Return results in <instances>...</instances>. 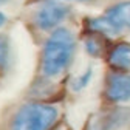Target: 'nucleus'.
<instances>
[{
  "label": "nucleus",
  "mask_w": 130,
  "mask_h": 130,
  "mask_svg": "<svg viewBox=\"0 0 130 130\" xmlns=\"http://www.w3.org/2000/svg\"><path fill=\"white\" fill-rule=\"evenodd\" d=\"M91 77H93V68L88 67L84 73H80L79 76H76V77L73 79V82H71V90H73L74 93H77V91H80V90H84V88L90 84Z\"/></svg>",
  "instance_id": "obj_11"
},
{
  "label": "nucleus",
  "mask_w": 130,
  "mask_h": 130,
  "mask_svg": "<svg viewBox=\"0 0 130 130\" xmlns=\"http://www.w3.org/2000/svg\"><path fill=\"white\" fill-rule=\"evenodd\" d=\"M76 50V39L68 28H56L43 43L40 70L46 77H57L70 67Z\"/></svg>",
  "instance_id": "obj_1"
},
{
  "label": "nucleus",
  "mask_w": 130,
  "mask_h": 130,
  "mask_svg": "<svg viewBox=\"0 0 130 130\" xmlns=\"http://www.w3.org/2000/svg\"><path fill=\"white\" fill-rule=\"evenodd\" d=\"M84 46H85V51L91 56V57H101L102 51H104V45L102 40L96 36H88L84 40Z\"/></svg>",
  "instance_id": "obj_10"
},
{
  "label": "nucleus",
  "mask_w": 130,
  "mask_h": 130,
  "mask_svg": "<svg viewBox=\"0 0 130 130\" xmlns=\"http://www.w3.org/2000/svg\"><path fill=\"white\" fill-rule=\"evenodd\" d=\"M107 62L115 71H130V43H116L108 51Z\"/></svg>",
  "instance_id": "obj_7"
},
{
  "label": "nucleus",
  "mask_w": 130,
  "mask_h": 130,
  "mask_svg": "<svg viewBox=\"0 0 130 130\" xmlns=\"http://www.w3.org/2000/svg\"><path fill=\"white\" fill-rule=\"evenodd\" d=\"M6 20H8V17H6V14H5V12H2V11H0V28H2V26H5V25H6Z\"/></svg>",
  "instance_id": "obj_12"
},
{
  "label": "nucleus",
  "mask_w": 130,
  "mask_h": 130,
  "mask_svg": "<svg viewBox=\"0 0 130 130\" xmlns=\"http://www.w3.org/2000/svg\"><path fill=\"white\" fill-rule=\"evenodd\" d=\"M12 65V46L8 36L0 34V71H8Z\"/></svg>",
  "instance_id": "obj_9"
},
{
  "label": "nucleus",
  "mask_w": 130,
  "mask_h": 130,
  "mask_svg": "<svg viewBox=\"0 0 130 130\" xmlns=\"http://www.w3.org/2000/svg\"><path fill=\"white\" fill-rule=\"evenodd\" d=\"M71 14V8L59 0H46L36 11L34 23L42 31L56 29L63 20H67Z\"/></svg>",
  "instance_id": "obj_3"
},
{
  "label": "nucleus",
  "mask_w": 130,
  "mask_h": 130,
  "mask_svg": "<svg viewBox=\"0 0 130 130\" xmlns=\"http://www.w3.org/2000/svg\"><path fill=\"white\" fill-rule=\"evenodd\" d=\"M9 2H11V0H0V6H3V5H6Z\"/></svg>",
  "instance_id": "obj_13"
},
{
  "label": "nucleus",
  "mask_w": 130,
  "mask_h": 130,
  "mask_svg": "<svg viewBox=\"0 0 130 130\" xmlns=\"http://www.w3.org/2000/svg\"><path fill=\"white\" fill-rule=\"evenodd\" d=\"M59 118V110L53 104L28 102L15 110L8 130H51Z\"/></svg>",
  "instance_id": "obj_2"
},
{
  "label": "nucleus",
  "mask_w": 130,
  "mask_h": 130,
  "mask_svg": "<svg viewBox=\"0 0 130 130\" xmlns=\"http://www.w3.org/2000/svg\"><path fill=\"white\" fill-rule=\"evenodd\" d=\"M85 26L88 31H91L93 34H99V36H108V37H115L122 32V28L111 20L108 15H99V17H88L85 19Z\"/></svg>",
  "instance_id": "obj_6"
},
{
  "label": "nucleus",
  "mask_w": 130,
  "mask_h": 130,
  "mask_svg": "<svg viewBox=\"0 0 130 130\" xmlns=\"http://www.w3.org/2000/svg\"><path fill=\"white\" fill-rule=\"evenodd\" d=\"M105 15L115 20L122 29H130V0H124L107 8Z\"/></svg>",
  "instance_id": "obj_8"
},
{
  "label": "nucleus",
  "mask_w": 130,
  "mask_h": 130,
  "mask_svg": "<svg viewBox=\"0 0 130 130\" xmlns=\"http://www.w3.org/2000/svg\"><path fill=\"white\" fill-rule=\"evenodd\" d=\"M104 94L111 104H124L130 101V74L111 70L105 77Z\"/></svg>",
  "instance_id": "obj_4"
},
{
  "label": "nucleus",
  "mask_w": 130,
  "mask_h": 130,
  "mask_svg": "<svg viewBox=\"0 0 130 130\" xmlns=\"http://www.w3.org/2000/svg\"><path fill=\"white\" fill-rule=\"evenodd\" d=\"M70 2H90V0H70Z\"/></svg>",
  "instance_id": "obj_14"
},
{
  "label": "nucleus",
  "mask_w": 130,
  "mask_h": 130,
  "mask_svg": "<svg viewBox=\"0 0 130 130\" xmlns=\"http://www.w3.org/2000/svg\"><path fill=\"white\" fill-rule=\"evenodd\" d=\"M130 121V108L113 107L99 116H96L91 124L90 130H119Z\"/></svg>",
  "instance_id": "obj_5"
}]
</instances>
